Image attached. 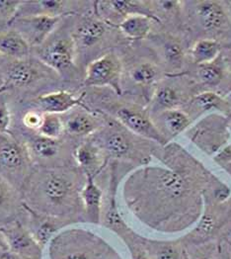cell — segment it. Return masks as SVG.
<instances>
[{
    "instance_id": "38",
    "label": "cell",
    "mask_w": 231,
    "mask_h": 259,
    "mask_svg": "<svg viewBox=\"0 0 231 259\" xmlns=\"http://www.w3.org/2000/svg\"><path fill=\"white\" fill-rule=\"evenodd\" d=\"M43 113L39 111H29L23 117V124L28 129L37 131L42 125Z\"/></svg>"
},
{
    "instance_id": "6",
    "label": "cell",
    "mask_w": 231,
    "mask_h": 259,
    "mask_svg": "<svg viewBox=\"0 0 231 259\" xmlns=\"http://www.w3.org/2000/svg\"><path fill=\"white\" fill-rule=\"evenodd\" d=\"M24 145L34 166L59 167L75 165L74 151H70L62 139H50L38 134L29 138Z\"/></svg>"
},
{
    "instance_id": "5",
    "label": "cell",
    "mask_w": 231,
    "mask_h": 259,
    "mask_svg": "<svg viewBox=\"0 0 231 259\" xmlns=\"http://www.w3.org/2000/svg\"><path fill=\"white\" fill-rule=\"evenodd\" d=\"M33 168L25 145L0 135V175L20 191Z\"/></svg>"
},
{
    "instance_id": "37",
    "label": "cell",
    "mask_w": 231,
    "mask_h": 259,
    "mask_svg": "<svg viewBox=\"0 0 231 259\" xmlns=\"http://www.w3.org/2000/svg\"><path fill=\"white\" fill-rule=\"evenodd\" d=\"M24 1H3L0 0V18L10 22L19 12Z\"/></svg>"
},
{
    "instance_id": "9",
    "label": "cell",
    "mask_w": 231,
    "mask_h": 259,
    "mask_svg": "<svg viewBox=\"0 0 231 259\" xmlns=\"http://www.w3.org/2000/svg\"><path fill=\"white\" fill-rule=\"evenodd\" d=\"M4 234L8 252L14 259H42L43 247L33 237L21 221L0 227Z\"/></svg>"
},
{
    "instance_id": "35",
    "label": "cell",
    "mask_w": 231,
    "mask_h": 259,
    "mask_svg": "<svg viewBox=\"0 0 231 259\" xmlns=\"http://www.w3.org/2000/svg\"><path fill=\"white\" fill-rule=\"evenodd\" d=\"M164 57L169 65L174 67H179L182 65L184 58L182 48L180 47V45L173 42L166 44L164 49Z\"/></svg>"
},
{
    "instance_id": "29",
    "label": "cell",
    "mask_w": 231,
    "mask_h": 259,
    "mask_svg": "<svg viewBox=\"0 0 231 259\" xmlns=\"http://www.w3.org/2000/svg\"><path fill=\"white\" fill-rule=\"evenodd\" d=\"M146 2L142 1H106L105 4L115 13L124 16V19L131 15H146L152 19H156L151 15L150 11L144 6Z\"/></svg>"
},
{
    "instance_id": "2",
    "label": "cell",
    "mask_w": 231,
    "mask_h": 259,
    "mask_svg": "<svg viewBox=\"0 0 231 259\" xmlns=\"http://www.w3.org/2000/svg\"><path fill=\"white\" fill-rule=\"evenodd\" d=\"M86 175L76 165L34 166L20 189L26 209L67 223L84 220L81 191Z\"/></svg>"
},
{
    "instance_id": "12",
    "label": "cell",
    "mask_w": 231,
    "mask_h": 259,
    "mask_svg": "<svg viewBox=\"0 0 231 259\" xmlns=\"http://www.w3.org/2000/svg\"><path fill=\"white\" fill-rule=\"evenodd\" d=\"M222 119L207 117L201 124L191 131L190 138L207 153L219 151L228 139V134L223 127Z\"/></svg>"
},
{
    "instance_id": "28",
    "label": "cell",
    "mask_w": 231,
    "mask_h": 259,
    "mask_svg": "<svg viewBox=\"0 0 231 259\" xmlns=\"http://www.w3.org/2000/svg\"><path fill=\"white\" fill-rule=\"evenodd\" d=\"M129 77L135 84L143 87L151 85L158 79L159 69L152 63H141L129 70Z\"/></svg>"
},
{
    "instance_id": "23",
    "label": "cell",
    "mask_w": 231,
    "mask_h": 259,
    "mask_svg": "<svg viewBox=\"0 0 231 259\" xmlns=\"http://www.w3.org/2000/svg\"><path fill=\"white\" fill-rule=\"evenodd\" d=\"M140 241L150 259H184L180 244L168 241H156L140 236Z\"/></svg>"
},
{
    "instance_id": "26",
    "label": "cell",
    "mask_w": 231,
    "mask_h": 259,
    "mask_svg": "<svg viewBox=\"0 0 231 259\" xmlns=\"http://www.w3.org/2000/svg\"><path fill=\"white\" fill-rule=\"evenodd\" d=\"M220 52V45L211 39L200 40L192 48L191 56L193 62L199 65L212 63Z\"/></svg>"
},
{
    "instance_id": "36",
    "label": "cell",
    "mask_w": 231,
    "mask_h": 259,
    "mask_svg": "<svg viewBox=\"0 0 231 259\" xmlns=\"http://www.w3.org/2000/svg\"><path fill=\"white\" fill-rule=\"evenodd\" d=\"M11 125V113L4 93L0 94V135H7Z\"/></svg>"
},
{
    "instance_id": "27",
    "label": "cell",
    "mask_w": 231,
    "mask_h": 259,
    "mask_svg": "<svg viewBox=\"0 0 231 259\" xmlns=\"http://www.w3.org/2000/svg\"><path fill=\"white\" fill-rule=\"evenodd\" d=\"M166 131L172 136H177L187 129L191 124L190 117L178 109L164 110L160 114Z\"/></svg>"
},
{
    "instance_id": "39",
    "label": "cell",
    "mask_w": 231,
    "mask_h": 259,
    "mask_svg": "<svg viewBox=\"0 0 231 259\" xmlns=\"http://www.w3.org/2000/svg\"><path fill=\"white\" fill-rule=\"evenodd\" d=\"M214 160L231 175V145L219 151L214 156Z\"/></svg>"
},
{
    "instance_id": "14",
    "label": "cell",
    "mask_w": 231,
    "mask_h": 259,
    "mask_svg": "<svg viewBox=\"0 0 231 259\" xmlns=\"http://www.w3.org/2000/svg\"><path fill=\"white\" fill-rule=\"evenodd\" d=\"M117 187H118V179L116 165L112 164V172L110 179V187L107 198V204L105 209L102 211L101 223L106 228L116 233L122 239L126 238L131 232L130 228L126 225L125 220L121 215L117 203Z\"/></svg>"
},
{
    "instance_id": "30",
    "label": "cell",
    "mask_w": 231,
    "mask_h": 259,
    "mask_svg": "<svg viewBox=\"0 0 231 259\" xmlns=\"http://www.w3.org/2000/svg\"><path fill=\"white\" fill-rule=\"evenodd\" d=\"M38 133L45 138L62 139L64 133V121L60 115L43 113L42 125L38 130Z\"/></svg>"
},
{
    "instance_id": "15",
    "label": "cell",
    "mask_w": 231,
    "mask_h": 259,
    "mask_svg": "<svg viewBox=\"0 0 231 259\" xmlns=\"http://www.w3.org/2000/svg\"><path fill=\"white\" fill-rule=\"evenodd\" d=\"M25 214L20 191L0 175V227L22 221Z\"/></svg>"
},
{
    "instance_id": "8",
    "label": "cell",
    "mask_w": 231,
    "mask_h": 259,
    "mask_svg": "<svg viewBox=\"0 0 231 259\" xmlns=\"http://www.w3.org/2000/svg\"><path fill=\"white\" fill-rule=\"evenodd\" d=\"M65 16L67 15L33 14L17 16L9 22V24L14 25V29L27 40L31 48L40 47L57 29L60 22Z\"/></svg>"
},
{
    "instance_id": "32",
    "label": "cell",
    "mask_w": 231,
    "mask_h": 259,
    "mask_svg": "<svg viewBox=\"0 0 231 259\" xmlns=\"http://www.w3.org/2000/svg\"><path fill=\"white\" fill-rule=\"evenodd\" d=\"M193 103L198 107L202 109L203 111L211 110V109L224 108L225 102L215 93L213 92H204L194 97Z\"/></svg>"
},
{
    "instance_id": "4",
    "label": "cell",
    "mask_w": 231,
    "mask_h": 259,
    "mask_svg": "<svg viewBox=\"0 0 231 259\" xmlns=\"http://www.w3.org/2000/svg\"><path fill=\"white\" fill-rule=\"evenodd\" d=\"M132 135L127 133L123 126L109 124L94 134L92 141L102 149L108 158L113 157L138 165H147L150 152L147 148L141 146Z\"/></svg>"
},
{
    "instance_id": "16",
    "label": "cell",
    "mask_w": 231,
    "mask_h": 259,
    "mask_svg": "<svg viewBox=\"0 0 231 259\" xmlns=\"http://www.w3.org/2000/svg\"><path fill=\"white\" fill-rule=\"evenodd\" d=\"M21 222L43 248L56 235L64 228L69 227V225L63 221L51 217L41 216L28 209H26V214Z\"/></svg>"
},
{
    "instance_id": "17",
    "label": "cell",
    "mask_w": 231,
    "mask_h": 259,
    "mask_svg": "<svg viewBox=\"0 0 231 259\" xmlns=\"http://www.w3.org/2000/svg\"><path fill=\"white\" fill-rule=\"evenodd\" d=\"M74 162L86 176L96 177L105 167L108 157L92 140L81 143L74 149Z\"/></svg>"
},
{
    "instance_id": "24",
    "label": "cell",
    "mask_w": 231,
    "mask_h": 259,
    "mask_svg": "<svg viewBox=\"0 0 231 259\" xmlns=\"http://www.w3.org/2000/svg\"><path fill=\"white\" fill-rule=\"evenodd\" d=\"M151 19L146 15H131L119 24V29L126 38L141 40L151 31Z\"/></svg>"
},
{
    "instance_id": "3",
    "label": "cell",
    "mask_w": 231,
    "mask_h": 259,
    "mask_svg": "<svg viewBox=\"0 0 231 259\" xmlns=\"http://www.w3.org/2000/svg\"><path fill=\"white\" fill-rule=\"evenodd\" d=\"M47 246L49 259H123L104 238L80 228H64Z\"/></svg>"
},
{
    "instance_id": "11",
    "label": "cell",
    "mask_w": 231,
    "mask_h": 259,
    "mask_svg": "<svg viewBox=\"0 0 231 259\" xmlns=\"http://www.w3.org/2000/svg\"><path fill=\"white\" fill-rule=\"evenodd\" d=\"M75 51V39L64 37L57 39L42 48L38 54V58L47 67L61 73L74 65Z\"/></svg>"
},
{
    "instance_id": "1",
    "label": "cell",
    "mask_w": 231,
    "mask_h": 259,
    "mask_svg": "<svg viewBox=\"0 0 231 259\" xmlns=\"http://www.w3.org/2000/svg\"><path fill=\"white\" fill-rule=\"evenodd\" d=\"M167 167H141L127 176L123 196L127 209L153 231L178 233L187 230L203 214L206 186L213 178L182 149L165 154Z\"/></svg>"
},
{
    "instance_id": "7",
    "label": "cell",
    "mask_w": 231,
    "mask_h": 259,
    "mask_svg": "<svg viewBox=\"0 0 231 259\" xmlns=\"http://www.w3.org/2000/svg\"><path fill=\"white\" fill-rule=\"evenodd\" d=\"M123 65L114 53H108L96 59L87 66L85 73L86 87H111L118 95L122 90Z\"/></svg>"
},
{
    "instance_id": "21",
    "label": "cell",
    "mask_w": 231,
    "mask_h": 259,
    "mask_svg": "<svg viewBox=\"0 0 231 259\" xmlns=\"http://www.w3.org/2000/svg\"><path fill=\"white\" fill-rule=\"evenodd\" d=\"M31 46L15 29L0 34V54L13 60L29 59Z\"/></svg>"
},
{
    "instance_id": "41",
    "label": "cell",
    "mask_w": 231,
    "mask_h": 259,
    "mask_svg": "<svg viewBox=\"0 0 231 259\" xmlns=\"http://www.w3.org/2000/svg\"><path fill=\"white\" fill-rule=\"evenodd\" d=\"M190 259H210L208 256H206V255H203V254H198V255H195V256H193V257H191Z\"/></svg>"
},
{
    "instance_id": "18",
    "label": "cell",
    "mask_w": 231,
    "mask_h": 259,
    "mask_svg": "<svg viewBox=\"0 0 231 259\" xmlns=\"http://www.w3.org/2000/svg\"><path fill=\"white\" fill-rule=\"evenodd\" d=\"M83 97L84 93L80 96H75L71 92L60 90L41 95L37 97L34 100V102L41 109L42 113L60 115L66 113L77 106H82L86 108V106L82 103Z\"/></svg>"
},
{
    "instance_id": "25",
    "label": "cell",
    "mask_w": 231,
    "mask_h": 259,
    "mask_svg": "<svg viewBox=\"0 0 231 259\" xmlns=\"http://www.w3.org/2000/svg\"><path fill=\"white\" fill-rule=\"evenodd\" d=\"M107 32V24L103 20L89 19L77 30L78 40L84 47H92L98 43Z\"/></svg>"
},
{
    "instance_id": "34",
    "label": "cell",
    "mask_w": 231,
    "mask_h": 259,
    "mask_svg": "<svg viewBox=\"0 0 231 259\" xmlns=\"http://www.w3.org/2000/svg\"><path fill=\"white\" fill-rule=\"evenodd\" d=\"M123 240L126 242V246L129 249L131 259H150L147 250L144 248L140 241V236L136 235L133 231Z\"/></svg>"
},
{
    "instance_id": "43",
    "label": "cell",
    "mask_w": 231,
    "mask_h": 259,
    "mask_svg": "<svg viewBox=\"0 0 231 259\" xmlns=\"http://www.w3.org/2000/svg\"><path fill=\"white\" fill-rule=\"evenodd\" d=\"M229 129H230V131H231V124H230V125H229Z\"/></svg>"
},
{
    "instance_id": "19",
    "label": "cell",
    "mask_w": 231,
    "mask_h": 259,
    "mask_svg": "<svg viewBox=\"0 0 231 259\" xmlns=\"http://www.w3.org/2000/svg\"><path fill=\"white\" fill-rule=\"evenodd\" d=\"M81 202L85 221L95 225L101 224L103 191L96 184L95 178L92 176H86V182L81 191Z\"/></svg>"
},
{
    "instance_id": "31",
    "label": "cell",
    "mask_w": 231,
    "mask_h": 259,
    "mask_svg": "<svg viewBox=\"0 0 231 259\" xmlns=\"http://www.w3.org/2000/svg\"><path fill=\"white\" fill-rule=\"evenodd\" d=\"M154 103L164 110L176 109L181 103V95L171 87H160L154 95Z\"/></svg>"
},
{
    "instance_id": "10",
    "label": "cell",
    "mask_w": 231,
    "mask_h": 259,
    "mask_svg": "<svg viewBox=\"0 0 231 259\" xmlns=\"http://www.w3.org/2000/svg\"><path fill=\"white\" fill-rule=\"evenodd\" d=\"M115 117L131 134L159 144L166 143L165 137L154 125L145 110L131 105H125L116 109Z\"/></svg>"
},
{
    "instance_id": "22",
    "label": "cell",
    "mask_w": 231,
    "mask_h": 259,
    "mask_svg": "<svg viewBox=\"0 0 231 259\" xmlns=\"http://www.w3.org/2000/svg\"><path fill=\"white\" fill-rule=\"evenodd\" d=\"M201 23L206 30L221 29L227 23V15L223 7L216 1H201L197 6Z\"/></svg>"
},
{
    "instance_id": "13",
    "label": "cell",
    "mask_w": 231,
    "mask_h": 259,
    "mask_svg": "<svg viewBox=\"0 0 231 259\" xmlns=\"http://www.w3.org/2000/svg\"><path fill=\"white\" fill-rule=\"evenodd\" d=\"M49 68L40 61L35 63L29 59L14 60L6 71L5 87H30L44 77V69Z\"/></svg>"
},
{
    "instance_id": "33",
    "label": "cell",
    "mask_w": 231,
    "mask_h": 259,
    "mask_svg": "<svg viewBox=\"0 0 231 259\" xmlns=\"http://www.w3.org/2000/svg\"><path fill=\"white\" fill-rule=\"evenodd\" d=\"M222 75V69L213 63L200 65L199 67V76L201 80L208 85H217L221 81Z\"/></svg>"
},
{
    "instance_id": "42",
    "label": "cell",
    "mask_w": 231,
    "mask_h": 259,
    "mask_svg": "<svg viewBox=\"0 0 231 259\" xmlns=\"http://www.w3.org/2000/svg\"><path fill=\"white\" fill-rule=\"evenodd\" d=\"M8 90V87H5L4 84L2 85V87H0V94H2V93H4L5 91H7Z\"/></svg>"
},
{
    "instance_id": "20",
    "label": "cell",
    "mask_w": 231,
    "mask_h": 259,
    "mask_svg": "<svg viewBox=\"0 0 231 259\" xmlns=\"http://www.w3.org/2000/svg\"><path fill=\"white\" fill-rule=\"evenodd\" d=\"M102 127V121L87 112L74 113L64 121V133L71 137L92 136Z\"/></svg>"
},
{
    "instance_id": "40",
    "label": "cell",
    "mask_w": 231,
    "mask_h": 259,
    "mask_svg": "<svg viewBox=\"0 0 231 259\" xmlns=\"http://www.w3.org/2000/svg\"><path fill=\"white\" fill-rule=\"evenodd\" d=\"M0 250L3 251H8V244H7V240L4 236V234L2 233L1 229H0Z\"/></svg>"
}]
</instances>
